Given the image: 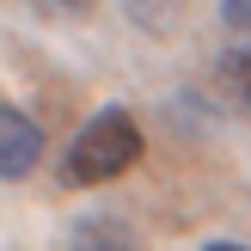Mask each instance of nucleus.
Returning a JSON list of instances; mask_svg holds the SVG:
<instances>
[{"instance_id":"20e7f679","label":"nucleus","mask_w":251,"mask_h":251,"mask_svg":"<svg viewBox=\"0 0 251 251\" xmlns=\"http://www.w3.org/2000/svg\"><path fill=\"white\" fill-rule=\"evenodd\" d=\"M215 86H221V98H227L233 110H245V117H251V43L227 49V55L215 61Z\"/></svg>"},{"instance_id":"f257e3e1","label":"nucleus","mask_w":251,"mask_h":251,"mask_svg":"<svg viewBox=\"0 0 251 251\" xmlns=\"http://www.w3.org/2000/svg\"><path fill=\"white\" fill-rule=\"evenodd\" d=\"M141 159V123L123 104H104L98 117H86V129L68 141V159H61V184L74 190H92V184H110Z\"/></svg>"},{"instance_id":"423d86ee","label":"nucleus","mask_w":251,"mask_h":251,"mask_svg":"<svg viewBox=\"0 0 251 251\" xmlns=\"http://www.w3.org/2000/svg\"><path fill=\"white\" fill-rule=\"evenodd\" d=\"M208 251H245V245H208Z\"/></svg>"},{"instance_id":"39448f33","label":"nucleus","mask_w":251,"mask_h":251,"mask_svg":"<svg viewBox=\"0 0 251 251\" xmlns=\"http://www.w3.org/2000/svg\"><path fill=\"white\" fill-rule=\"evenodd\" d=\"M221 19H227V31L251 37V0H221Z\"/></svg>"},{"instance_id":"7ed1b4c3","label":"nucleus","mask_w":251,"mask_h":251,"mask_svg":"<svg viewBox=\"0 0 251 251\" xmlns=\"http://www.w3.org/2000/svg\"><path fill=\"white\" fill-rule=\"evenodd\" d=\"M68 251H141V239H135V227L117 221V215H86V221H74Z\"/></svg>"},{"instance_id":"f03ea898","label":"nucleus","mask_w":251,"mask_h":251,"mask_svg":"<svg viewBox=\"0 0 251 251\" xmlns=\"http://www.w3.org/2000/svg\"><path fill=\"white\" fill-rule=\"evenodd\" d=\"M43 159V129L19 104H0V178H31Z\"/></svg>"}]
</instances>
